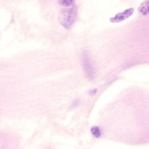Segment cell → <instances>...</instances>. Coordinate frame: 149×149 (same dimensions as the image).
Instances as JSON below:
<instances>
[{
	"label": "cell",
	"instance_id": "cell-4",
	"mask_svg": "<svg viewBox=\"0 0 149 149\" xmlns=\"http://www.w3.org/2000/svg\"><path fill=\"white\" fill-rule=\"evenodd\" d=\"M148 5L149 1L146 0L143 2L138 8L139 12L143 16H146L148 13Z\"/></svg>",
	"mask_w": 149,
	"mask_h": 149
},
{
	"label": "cell",
	"instance_id": "cell-2",
	"mask_svg": "<svg viewBox=\"0 0 149 149\" xmlns=\"http://www.w3.org/2000/svg\"><path fill=\"white\" fill-rule=\"evenodd\" d=\"M81 63L86 77L88 79H93L94 76L93 68L89 56L86 52H83L81 54Z\"/></svg>",
	"mask_w": 149,
	"mask_h": 149
},
{
	"label": "cell",
	"instance_id": "cell-1",
	"mask_svg": "<svg viewBox=\"0 0 149 149\" xmlns=\"http://www.w3.org/2000/svg\"><path fill=\"white\" fill-rule=\"evenodd\" d=\"M77 18V9L75 7L64 8L60 10L58 15L59 23L66 29H70Z\"/></svg>",
	"mask_w": 149,
	"mask_h": 149
},
{
	"label": "cell",
	"instance_id": "cell-6",
	"mask_svg": "<svg viewBox=\"0 0 149 149\" xmlns=\"http://www.w3.org/2000/svg\"><path fill=\"white\" fill-rule=\"evenodd\" d=\"M91 132L92 134L95 137H99L101 136L100 129L97 126H93L91 129Z\"/></svg>",
	"mask_w": 149,
	"mask_h": 149
},
{
	"label": "cell",
	"instance_id": "cell-3",
	"mask_svg": "<svg viewBox=\"0 0 149 149\" xmlns=\"http://www.w3.org/2000/svg\"><path fill=\"white\" fill-rule=\"evenodd\" d=\"M134 12V9L132 8H128L122 12H119L115 15L113 17H111L109 20L112 23H118L122 22L132 15Z\"/></svg>",
	"mask_w": 149,
	"mask_h": 149
},
{
	"label": "cell",
	"instance_id": "cell-5",
	"mask_svg": "<svg viewBox=\"0 0 149 149\" xmlns=\"http://www.w3.org/2000/svg\"><path fill=\"white\" fill-rule=\"evenodd\" d=\"M59 3L65 7H69L72 6L75 2V0H59Z\"/></svg>",
	"mask_w": 149,
	"mask_h": 149
}]
</instances>
